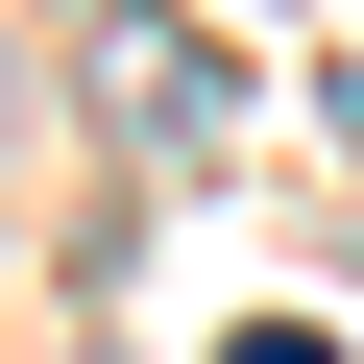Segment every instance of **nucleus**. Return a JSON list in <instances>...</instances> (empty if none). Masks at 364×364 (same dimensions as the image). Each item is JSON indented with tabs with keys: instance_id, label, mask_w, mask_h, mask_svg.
Masks as SVG:
<instances>
[{
	"instance_id": "obj_2",
	"label": "nucleus",
	"mask_w": 364,
	"mask_h": 364,
	"mask_svg": "<svg viewBox=\"0 0 364 364\" xmlns=\"http://www.w3.org/2000/svg\"><path fill=\"white\" fill-rule=\"evenodd\" d=\"M219 364H340V340H316V316H243V340H219Z\"/></svg>"
},
{
	"instance_id": "obj_1",
	"label": "nucleus",
	"mask_w": 364,
	"mask_h": 364,
	"mask_svg": "<svg viewBox=\"0 0 364 364\" xmlns=\"http://www.w3.org/2000/svg\"><path fill=\"white\" fill-rule=\"evenodd\" d=\"M73 97H97V122H122L146 170H195V146L243 122V73H219L195 25H170V0H97V25H73Z\"/></svg>"
}]
</instances>
